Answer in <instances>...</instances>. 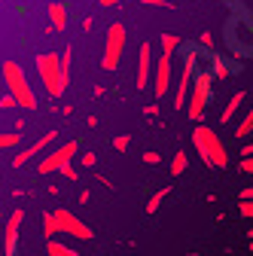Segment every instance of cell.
Masks as SVG:
<instances>
[{
	"label": "cell",
	"mask_w": 253,
	"mask_h": 256,
	"mask_svg": "<svg viewBox=\"0 0 253 256\" xmlns=\"http://www.w3.org/2000/svg\"><path fill=\"white\" fill-rule=\"evenodd\" d=\"M192 146L198 150V158H202L208 168H226L229 165V152H226L223 140L216 138L214 128H208L202 122L192 128Z\"/></svg>",
	"instance_id": "obj_1"
},
{
	"label": "cell",
	"mask_w": 253,
	"mask_h": 256,
	"mask_svg": "<svg viewBox=\"0 0 253 256\" xmlns=\"http://www.w3.org/2000/svg\"><path fill=\"white\" fill-rule=\"evenodd\" d=\"M0 74H4L6 92L16 98V107H24V110H37V107H40L34 88H30V82H28V76H24V70H22V64L4 61V70H0Z\"/></svg>",
	"instance_id": "obj_2"
},
{
	"label": "cell",
	"mask_w": 253,
	"mask_h": 256,
	"mask_svg": "<svg viewBox=\"0 0 253 256\" xmlns=\"http://www.w3.org/2000/svg\"><path fill=\"white\" fill-rule=\"evenodd\" d=\"M37 74H40V80H43V88L52 94V98H61V94H64L70 74L61 68V58H58L55 52H40V55H37Z\"/></svg>",
	"instance_id": "obj_3"
},
{
	"label": "cell",
	"mask_w": 253,
	"mask_h": 256,
	"mask_svg": "<svg viewBox=\"0 0 253 256\" xmlns=\"http://www.w3.org/2000/svg\"><path fill=\"white\" fill-rule=\"evenodd\" d=\"M125 46H128V30H125L122 22H113L107 28V37H104V55H101V68L107 74H113L119 68V61L125 55Z\"/></svg>",
	"instance_id": "obj_4"
},
{
	"label": "cell",
	"mask_w": 253,
	"mask_h": 256,
	"mask_svg": "<svg viewBox=\"0 0 253 256\" xmlns=\"http://www.w3.org/2000/svg\"><path fill=\"white\" fill-rule=\"evenodd\" d=\"M210 88H214V74L210 70H202L192 76V86H189V94H186V113L192 122L202 119L208 101H210Z\"/></svg>",
	"instance_id": "obj_5"
},
{
	"label": "cell",
	"mask_w": 253,
	"mask_h": 256,
	"mask_svg": "<svg viewBox=\"0 0 253 256\" xmlns=\"http://www.w3.org/2000/svg\"><path fill=\"white\" fill-rule=\"evenodd\" d=\"M76 152H80V144H76V140H68V144L55 146L52 152H46V156L40 158V174H55V171H61L64 165H70L74 158H76Z\"/></svg>",
	"instance_id": "obj_6"
},
{
	"label": "cell",
	"mask_w": 253,
	"mask_h": 256,
	"mask_svg": "<svg viewBox=\"0 0 253 256\" xmlns=\"http://www.w3.org/2000/svg\"><path fill=\"white\" fill-rule=\"evenodd\" d=\"M196 64H198V52H186L183 55V70H180L177 92H174V110L186 107V94H189V86H192V76H196Z\"/></svg>",
	"instance_id": "obj_7"
},
{
	"label": "cell",
	"mask_w": 253,
	"mask_h": 256,
	"mask_svg": "<svg viewBox=\"0 0 253 256\" xmlns=\"http://www.w3.org/2000/svg\"><path fill=\"white\" fill-rule=\"evenodd\" d=\"M52 214H55V222H58V232H64V235H70V238H80V241H88V238H92V229L86 226L76 214H70V210H64V208H58V210H52Z\"/></svg>",
	"instance_id": "obj_8"
},
{
	"label": "cell",
	"mask_w": 253,
	"mask_h": 256,
	"mask_svg": "<svg viewBox=\"0 0 253 256\" xmlns=\"http://www.w3.org/2000/svg\"><path fill=\"white\" fill-rule=\"evenodd\" d=\"M22 222H24V210H12L6 226H4V256H16L18 250V232H22Z\"/></svg>",
	"instance_id": "obj_9"
},
{
	"label": "cell",
	"mask_w": 253,
	"mask_h": 256,
	"mask_svg": "<svg viewBox=\"0 0 253 256\" xmlns=\"http://www.w3.org/2000/svg\"><path fill=\"white\" fill-rule=\"evenodd\" d=\"M171 55L162 52L159 61H156V76H152V92H156V98H165L168 88H171Z\"/></svg>",
	"instance_id": "obj_10"
},
{
	"label": "cell",
	"mask_w": 253,
	"mask_h": 256,
	"mask_svg": "<svg viewBox=\"0 0 253 256\" xmlns=\"http://www.w3.org/2000/svg\"><path fill=\"white\" fill-rule=\"evenodd\" d=\"M55 138H58V132H55V128H52V132H46L43 138H37V140L30 144L28 150L16 152V156H12V168H24V165L30 162V158H37V156H40V152H43L46 146H52V140H55Z\"/></svg>",
	"instance_id": "obj_11"
},
{
	"label": "cell",
	"mask_w": 253,
	"mask_h": 256,
	"mask_svg": "<svg viewBox=\"0 0 253 256\" xmlns=\"http://www.w3.org/2000/svg\"><path fill=\"white\" fill-rule=\"evenodd\" d=\"M150 86V43H140V55H138V88Z\"/></svg>",
	"instance_id": "obj_12"
},
{
	"label": "cell",
	"mask_w": 253,
	"mask_h": 256,
	"mask_svg": "<svg viewBox=\"0 0 253 256\" xmlns=\"http://www.w3.org/2000/svg\"><path fill=\"white\" fill-rule=\"evenodd\" d=\"M49 24H52V30H64L68 28V6L64 4H49Z\"/></svg>",
	"instance_id": "obj_13"
},
{
	"label": "cell",
	"mask_w": 253,
	"mask_h": 256,
	"mask_svg": "<svg viewBox=\"0 0 253 256\" xmlns=\"http://www.w3.org/2000/svg\"><path fill=\"white\" fill-rule=\"evenodd\" d=\"M46 256H80V253L58 238H46Z\"/></svg>",
	"instance_id": "obj_14"
},
{
	"label": "cell",
	"mask_w": 253,
	"mask_h": 256,
	"mask_svg": "<svg viewBox=\"0 0 253 256\" xmlns=\"http://www.w3.org/2000/svg\"><path fill=\"white\" fill-rule=\"evenodd\" d=\"M210 74H214V80H229L232 76V70L223 61V55H210Z\"/></svg>",
	"instance_id": "obj_15"
},
{
	"label": "cell",
	"mask_w": 253,
	"mask_h": 256,
	"mask_svg": "<svg viewBox=\"0 0 253 256\" xmlns=\"http://www.w3.org/2000/svg\"><path fill=\"white\" fill-rule=\"evenodd\" d=\"M244 98H247V94H244V92H235V94H232V98H229V104H226V110H223V113H220V122H229V119H232V116L238 113V107L244 104Z\"/></svg>",
	"instance_id": "obj_16"
},
{
	"label": "cell",
	"mask_w": 253,
	"mask_h": 256,
	"mask_svg": "<svg viewBox=\"0 0 253 256\" xmlns=\"http://www.w3.org/2000/svg\"><path fill=\"white\" fill-rule=\"evenodd\" d=\"M171 196V189L168 186H162L159 192H152V196H150V202H146V214H156V210H159L162 208V202Z\"/></svg>",
	"instance_id": "obj_17"
},
{
	"label": "cell",
	"mask_w": 253,
	"mask_h": 256,
	"mask_svg": "<svg viewBox=\"0 0 253 256\" xmlns=\"http://www.w3.org/2000/svg\"><path fill=\"white\" fill-rule=\"evenodd\" d=\"M186 168H189V158H186V152H183V150H177V152H174V158H171V177H180Z\"/></svg>",
	"instance_id": "obj_18"
},
{
	"label": "cell",
	"mask_w": 253,
	"mask_h": 256,
	"mask_svg": "<svg viewBox=\"0 0 253 256\" xmlns=\"http://www.w3.org/2000/svg\"><path fill=\"white\" fill-rule=\"evenodd\" d=\"M247 134H253V110H250V113L238 122V128H235V138H238V140H244Z\"/></svg>",
	"instance_id": "obj_19"
},
{
	"label": "cell",
	"mask_w": 253,
	"mask_h": 256,
	"mask_svg": "<svg viewBox=\"0 0 253 256\" xmlns=\"http://www.w3.org/2000/svg\"><path fill=\"white\" fill-rule=\"evenodd\" d=\"M43 235L46 238H55L58 235V222H55V214L52 210H43Z\"/></svg>",
	"instance_id": "obj_20"
},
{
	"label": "cell",
	"mask_w": 253,
	"mask_h": 256,
	"mask_svg": "<svg viewBox=\"0 0 253 256\" xmlns=\"http://www.w3.org/2000/svg\"><path fill=\"white\" fill-rule=\"evenodd\" d=\"M177 49H180V37H177V34H162V52L174 55Z\"/></svg>",
	"instance_id": "obj_21"
},
{
	"label": "cell",
	"mask_w": 253,
	"mask_h": 256,
	"mask_svg": "<svg viewBox=\"0 0 253 256\" xmlns=\"http://www.w3.org/2000/svg\"><path fill=\"white\" fill-rule=\"evenodd\" d=\"M22 144V134L18 132H6V134H0V150H12Z\"/></svg>",
	"instance_id": "obj_22"
},
{
	"label": "cell",
	"mask_w": 253,
	"mask_h": 256,
	"mask_svg": "<svg viewBox=\"0 0 253 256\" xmlns=\"http://www.w3.org/2000/svg\"><path fill=\"white\" fill-rule=\"evenodd\" d=\"M238 210H241V216H250V220H253V198H241Z\"/></svg>",
	"instance_id": "obj_23"
},
{
	"label": "cell",
	"mask_w": 253,
	"mask_h": 256,
	"mask_svg": "<svg viewBox=\"0 0 253 256\" xmlns=\"http://www.w3.org/2000/svg\"><path fill=\"white\" fill-rule=\"evenodd\" d=\"M140 6H162V10H171L174 4H171V0H140Z\"/></svg>",
	"instance_id": "obj_24"
},
{
	"label": "cell",
	"mask_w": 253,
	"mask_h": 256,
	"mask_svg": "<svg viewBox=\"0 0 253 256\" xmlns=\"http://www.w3.org/2000/svg\"><path fill=\"white\" fill-rule=\"evenodd\" d=\"M113 146H116V150H128V146H132V138H128V134H119V138H113Z\"/></svg>",
	"instance_id": "obj_25"
},
{
	"label": "cell",
	"mask_w": 253,
	"mask_h": 256,
	"mask_svg": "<svg viewBox=\"0 0 253 256\" xmlns=\"http://www.w3.org/2000/svg\"><path fill=\"white\" fill-rule=\"evenodd\" d=\"M241 171L244 174H253V156H241Z\"/></svg>",
	"instance_id": "obj_26"
},
{
	"label": "cell",
	"mask_w": 253,
	"mask_h": 256,
	"mask_svg": "<svg viewBox=\"0 0 253 256\" xmlns=\"http://www.w3.org/2000/svg\"><path fill=\"white\" fill-rule=\"evenodd\" d=\"M198 40H202V46H204V49H214V34H210V30H204Z\"/></svg>",
	"instance_id": "obj_27"
},
{
	"label": "cell",
	"mask_w": 253,
	"mask_h": 256,
	"mask_svg": "<svg viewBox=\"0 0 253 256\" xmlns=\"http://www.w3.org/2000/svg\"><path fill=\"white\" fill-rule=\"evenodd\" d=\"M94 162H98V156H94V152H82V165L86 168H94Z\"/></svg>",
	"instance_id": "obj_28"
},
{
	"label": "cell",
	"mask_w": 253,
	"mask_h": 256,
	"mask_svg": "<svg viewBox=\"0 0 253 256\" xmlns=\"http://www.w3.org/2000/svg\"><path fill=\"white\" fill-rule=\"evenodd\" d=\"M61 174H64L68 180H76V171H74V162H70V165H64V168H61Z\"/></svg>",
	"instance_id": "obj_29"
},
{
	"label": "cell",
	"mask_w": 253,
	"mask_h": 256,
	"mask_svg": "<svg viewBox=\"0 0 253 256\" xmlns=\"http://www.w3.org/2000/svg\"><path fill=\"white\" fill-rule=\"evenodd\" d=\"M0 107H16V98H12V94H10V92L4 94V98H0Z\"/></svg>",
	"instance_id": "obj_30"
},
{
	"label": "cell",
	"mask_w": 253,
	"mask_h": 256,
	"mask_svg": "<svg viewBox=\"0 0 253 256\" xmlns=\"http://www.w3.org/2000/svg\"><path fill=\"white\" fill-rule=\"evenodd\" d=\"M144 162L146 165H156V162H159V152H144Z\"/></svg>",
	"instance_id": "obj_31"
},
{
	"label": "cell",
	"mask_w": 253,
	"mask_h": 256,
	"mask_svg": "<svg viewBox=\"0 0 253 256\" xmlns=\"http://www.w3.org/2000/svg\"><path fill=\"white\" fill-rule=\"evenodd\" d=\"M241 198H253V186H247V189H241Z\"/></svg>",
	"instance_id": "obj_32"
},
{
	"label": "cell",
	"mask_w": 253,
	"mask_h": 256,
	"mask_svg": "<svg viewBox=\"0 0 253 256\" xmlns=\"http://www.w3.org/2000/svg\"><path fill=\"white\" fill-rule=\"evenodd\" d=\"M116 4H122V0H101V6H116Z\"/></svg>",
	"instance_id": "obj_33"
},
{
	"label": "cell",
	"mask_w": 253,
	"mask_h": 256,
	"mask_svg": "<svg viewBox=\"0 0 253 256\" xmlns=\"http://www.w3.org/2000/svg\"><path fill=\"white\" fill-rule=\"evenodd\" d=\"M241 156H253V144H247V146L241 150Z\"/></svg>",
	"instance_id": "obj_34"
},
{
	"label": "cell",
	"mask_w": 253,
	"mask_h": 256,
	"mask_svg": "<svg viewBox=\"0 0 253 256\" xmlns=\"http://www.w3.org/2000/svg\"><path fill=\"white\" fill-rule=\"evenodd\" d=\"M250 253H253V241H250Z\"/></svg>",
	"instance_id": "obj_35"
}]
</instances>
